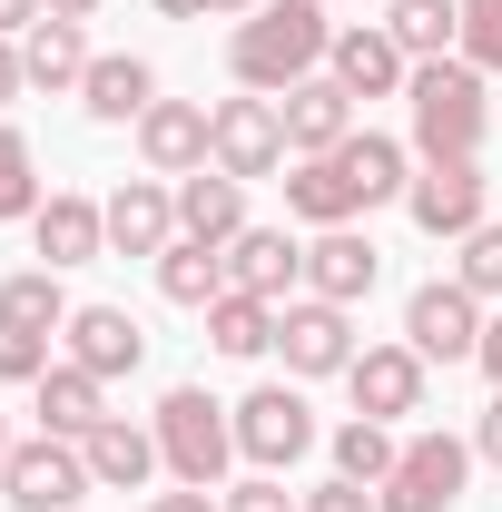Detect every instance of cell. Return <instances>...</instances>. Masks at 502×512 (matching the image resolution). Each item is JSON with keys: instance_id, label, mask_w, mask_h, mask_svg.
Masks as SVG:
<instances>
[{"instance_id": "cell-7", "label": "cell", "mask_w": 502, "mask_h": 512, "mask_svg": "<svg viewBox=\"0 0 502 512\" xmlns=\"http://www.w3.org/2000/svg\"><path fill=\"white\" fill-rule=\"evenodd\" d=\"M207 168H227V178H276L286 168V109L276 99H217L207 109Z\"/></svg>"}, {"instance_id": "cell-15", "label": "cell", "mask_w": 502, "mask_h": 512, "mask_svg": "<svg viewBox=\"0 0 502 512\" xmlns=\"http://www.w3.org/2000/svg\"><path fill=\"white\" fill-rule=\"evenodd\" d=\"M375 276H384L375 237H355V227H315V247H306V296H325V306H365V296H375Z\"/></svg>"}, {"instance_id": "cell-43", "label": "cell", "mask_w": 502, "mask_h": 512, "mask_svg": "<svg viewBox=\"0 0 502 512\" xmlns=\"http://www.w3.org/2000/svg\"><path fill=\"white\" fill-rule=\"evenodd\" d=\"M0 463H10V414H0Z\"/></svg>"}, {"instance_id": "cell-36", "label": "cell", "mask_w": 502, "mask_h": 512, "mask_svg": "<svg viewBox=\"0 0 502 512\" xmlns=\"http://www.w3.org/2000/svg\"><path fill=\"white\" fill-rule=\"evenodd\" d=\"M306 512H375V493H365V483H345V473H335V483H315V493H306Z\"/></svg>"}, {"instance_id": "cell-40", "label": "cell", "mask_w": 502, "mask_h": 512, "mask_svg": "<svg viewBox=\"0 0 502 512\" xmlns=\"http://www.w3.org/2000/svg\"><path fill=\"white\" fill-rule=\"evenodd\" d=\"M20 89H30V69H20V40H0V109H10Z\"/></svg>"}, {"instance_id": "cell-27", "label": "cell", "mask_w": 502, "mask_h": 512, "mask_svg": "<svg viewBox=\"0 0 502 512\" xmlns=\"http://www.w3.org/2000/svg\"><path fill=\"white\" fill-rule=\"evenodd\" d=\"M158 296L168 306H217L227 296V247H197V237L158 247Z\"/></svg>"}, {"instance_id": "cell-18", "label": "cell", "mask_w": 502, "mask_h": 512, "mask_svg": "<svg viewBox=\"0 0 502 512\" xmlns=\"http://www.w3.org/2000/svg\"><path fill=\"white\" fill-rule=\"evenodd\" d=\"M79 453H89V483H99V493H148V473L168 463V453H158V424H128V414H109Z\"/></svg>"}, {"instance_id": "cell-1", "label": "cell", "mask_w": 502, "mask_h": 512, "mask_svg": "<svg viewBox=\"0 0 502 512\" xmlns=\"http://www.w3.org/2000/svg\"><path fill=\"white\" fill-rule=\"evenodd\" d=\"M325 50H335V20L315 0H256L247 20L227 30V69H237V89H256V99H286L296 79H315Z\"/></svg>"}, {"instance_id": "cell-32", "label": "cell", "mask_w": 502, "mask_h": 512, "mask_svg": "<svg viewBox=\"0 0 502 512\" xmlns=\"http://www.w3.org/2000/svg\"><path fill=\"white\" fill-rule=\"evenodd\" d=\"M453 60L502 69V0H463V40H453Z\"/></svg>"}, {"instance_id": "cell-9", "label": "cell", "mask_w": 502, "mask_h": 512, "mask_svg": "<svg viewBox=\"0 0 502 512\" xmlns=\"http://www.w3.org/2000/svg\"><path fill=\"white\" fill-rule=\"evenodd\" d=\"M306 444H315V414H306L296 384H256L247 404H237V453H247L256 473H286Z\"/></svg>"}, {"instance_id": "cell-17", "label": "cell", "mask_w": 502, "mask_h": 512, "mask_svg": "<svg viewBox=\"0 0 502 512\" xmlns=\"http://www.w3.org/2000/svg\"><path fill=\"white\" fill-rule=\"evenodd\" d=\"M138 158H148V178H197L207 168V109L197 99H158L138 119Z\"/></svg>"}, {"instance_id": "cell-31", "label": "cell", "mask_w": 502, "mask_h": 512, "mask_svg": "<svg viewBox=\"0 0 502 512\" xmlns=\"http://www.w3.org/2000/svg\"><path fill=\"white\" fill-rule=\"evenodd\" d=\"M0 217H40V168L20 128H0Z\"/></svg>"}, {"instance_id": "cell-30", "label": "cell", "mask_w": 502, "mask_h": 512, "mask_svg": "<svg viewBox=\"0 0 502 512\" xmlns=\"http://www.w3.org/2000/svg\"><path fill=\"white\" fill-rule=\"evenodd\" d=\"M394 424H375V414H355V424H345V434H335V473H345V483H365V493H375L384 473H394Z\"/></svg>"}, {"instance_id": "cell-38", "label": "cell", "mask_w": 502, "mask_h": 512, "mask_svg": "<svg viewBox=\"0 0 502 512\" xmlns=\"http://www.w3.org/2000/svg\"><path fill=\"white\" fill-rule=\"evenodd\" d=\"M473 453H483V463H502V394L483 404V424H473Z\"/></svg>"}, {"instance_id": "cell-10", "label": "cell", "mask_w": 502, "mask_h": 512, "mask_svg": "<svg viewBox=\"0 0 502 512\" xmlns=\"http://www.w3.org/2000/svg\"><path fill=\"white\" fill-rule=\"evenodd\" d=\"M404 217H414L424 237H453V247H463V237L483 227V168H473V158H424V178L404 188Z\"/></svg>"}, {"instance_id": "cell-13", "label": "cell", "mask_w": 502, "mask_h": 512, "mask_svg": "<svg viewBox=\"0 0 502 512\" xmlns=\"http://www.w3.org/2000/svg\"><path fill=\"white\" fill-rule=\"evenodd\" d=\"M276 109H286V148H296V158H325V148H345V138H355V89H345L335 69L296 79Z\"/></svg>"}, {"instance_id": "cell-4", "label": "cell", "mask_w": 502, "mask_h": 512, "mask_svg": "<svg viewBox=\"0 0 502 512\" xmlns=\"http://www.w3.org/2000/svg\"><path fill=\"white\" fill-rule=\"evenodd\" d=\"M158 453H168L178 483H207V493H217V473L237 463V414H227L207 384H168V394H158Z\"/></svg>"}, {"instance_id": "cell-28", "label": "cell", "mask_w": 502, "mask_h": 512, "mask_svg": "<svg viewBox=\"0 0 502 512\" xmlns=\"http://www.w3.org/2000/svg\"><path fill=\"white\" fill-rule=\"evenodd\" d=\"M394 20V50L404 60H453V40H463V0H384Z\"/></svg>"}, {"instance_id": "cell-35", "label": "cell", "mask_w": 502, "mask_h": 512, "mask_svg": "<svg viewBox=\"0 0 502 512\" xmlns=\"http://www.w3.org/2000/svg\"><path fill=\"white\" fill-rule=\"evenodd\" d=\"M158 20H247L256 0H148Z\"/></svg>"}, {"instance_id": "cell-37", "label": "cell", "mask_w": 502, "mask_h": 512, "mask_svg": "<svg viewBox=\"0 0 502 512\" xmlns=\"http://www.w3.org/2000/svg\"><path fill=\"white\" fill-rule=\"evenodd\" d=\"M148 512H227L207 483H178V493H148Z\"/></svg>"}, {"instance_id": "cell-5", "label": "cell", "mask_w": 502, "mask_h": 512, "mask_svg": "<svg viewBox=\"0 0 502 512\" xmlns=\"http://www.w3.org/2000/svg\"><path fill=\"white\" fill-rule=\"evenodd\" d=\"M463 483H473V444H453V434H414V444L394 453V473L375 483V512H453V503H463Z\"/></svg>"}, {"instance_id": "cell-2", "label": "cell", "mask_w": 502, "mask_h": 512, "mask_svg": "<svg viewBox=\"0 0 502 512\" xmlns=\"http://www.w3.org/2000/svg\"><path fill=\"white\" fill-rule=\"evenodd\" d=\"M404 109H414V158H473L483 128H493V99H483L473 60H414Z\"/></svg>"}, {"instance_id": "cell-3", "label": "cell", "mask_w": 502, "mask_h": 512, "mask_svg": "<svg viewBox=\"0 0 502 512\" xmlns=\"http://www.w3.org/2000/svg\"><path fill=\"white\" fill-rule=\"evenodd\" d=\"M60 325H69V296H60V266H30V276H0V384H40L60 355Z\"/></svg>"}, {"instance_id": "cell-34", "label": "cell", "mask_w": 502, "mask_h": 512, "mask_svg": "<svg viewBox=\"0 0 502 512\" xmlns=\"http://www.w3.org/2000/svg\"><path fill=\"white\" fill-rule=\"evenodd\" d=\"M227 512H306V503H296V493H286L276 473H247V483L227 493Z\"/></svg>"}, {"instance_id": "cell-8", "label": "cell", "mask_w": 502, "mask_h": 512, "mask_svg": "<svg viewBox=\"0 0 502 512\" xmlns=\"http://www.w3.org/2000/svg\"><path fill=\"white\" fill-rule=\"evenodd\" d=\"M404 345H414L424 365H463V355H483V296H473L463 276L414 286V296H404Z\"/></svg>"}, {"instance_id": "cell-25", "label": "cell", "mask_w": 502, "mask_h": 512, "mask_svg": "<svg viewBox=\"0 0 502 512\" xmlns=\"http://www.w3.org/2000/svg\"><path fill=\"white\" fill-rule=\"evenodd\" d=\"M79 109H89L99 128L148 119V109H158V69H148V60H89V79H79Z\"/></svg>"}, {"instance_id": "cell-29", "label": "cell", "mask_w": 502, "mask_h": 512, "mask_svg": "<svg viewBox=\"0 0 502 512\" xmlns=\"http://www.w3.org/2000/svg\"><path fill=\"white\" fill-rule=\"evenodd\" d=\"M207 345H217V355H237V365H247V355H266V345H276V306L227 286V296L207 306Z\"/></svg>"}, {"instance_id": "cell-6", "label": "cell", "mask_w": 502, "mask_h": 512, "mask_svg": "<svg viewBox=\"0 0 502 512\" xmlns=\"http://www.w3.org/2000/svg\"><path fill=\"white\" fill-rule=\"evenodd\" d=\"M79 493H89V453L69 444V434L10 444V463H0V503L10 512H79Z\"/></svg>"}, {"instance_id": "cell-16", "label": "cell", "mask_w": 502, "mask_h": 512, "mask_svg": "<svg viewBox=\"0 0 502 512\" xmlns=\"http://www.w3.org/2000/svg\"><path fill=\"white\" fill-rule=\"evenodd\" d=\"M178 237H197V247H237V237H247V178H227V168L178 178Z\"/></svg>"}, {"instance_id": "cell-19", "label": "cell", "mask_w": 502, "mask_h": 512, "mask_svg": "<svg viewBox=\"0 0 502 512\" xmlns=\"http://www.w3.org/2000/svg\"><path fill=\"white\" fill-rule=\"evenodd\" d=\"M109 247L119 256L178 247V188H168V178H128V188L109 197Z\"/></svg>"}, {"instance_id": "cell-14", "label": "cell", "mask_w": 502, "mask_h": 512, "mask_svg": "<svg viewBox=\"0 0 502 512\" xmlns=\"http://www.w3.org/2000/svg\"><path fill=\"white\" fill-rule=\"evenodd\" d=\"M345 384H355V414H375V424L424 414V355H414V345H355Z\"/></svg>"}, {"instance_id": "cell-39", "label": "cell", "mask_w": 502, "mask_h": 512, "mask_svg": "<svg viewBox=\"0 0 502 512\" xmlns=\"http://www.w3.org/2000/svg\"><path fill=\"white\" fill-rule=\"evenodd\" d=\"M40 20H50L40 0H0V40H20V30H40Z\"/></svg>"}, {"instance_id": "cell-24", "label": "cell", "mask_w": 502, "mask_h": 512, "mask_svg": "<svg viewBox=\"0 0 502 512\" xmlns=\"http://www.w3.org/2000/svg\"><path fill=\"white\" fill-rule=\"evenodd\" d=\"M30 237H40L50 266H89V256L109 247V207H99V197H40Z\"/></svg>"}, {"instance_id": "cell-21", "label": "cell", "mask_w": 502, "mask_h": 512, "mask_svg": "<svg viewBox=\"0 0 502 512\" xmlns=\"http://www.w3.org/2000/svg\"><path fill=\"white\" fill-rule=\"evenodd\" d=\"M286 217H306V227H355L365 217V188H355V168L325 148V158H296V178H286Z\"/></svg>"}, {"instance_id": "cell-42", "label": "cell", "mask_w": 502, "mask_h": 512, "mask_svg": "<svg viewBox=\"0 0 502 512\" xmlns=\"http://www.w3.org/2000/svg\"><path fill=\"white\" fill-rule=\"evenodd\" d=\"M40 10H50V20H89L99 0H40Z\"/></svg>"}, {"instance_id": "cell-12", "label": "cell", "mask_w": 502, "mask_h": 512, "mask_svg": "<svg viewBox=\"0 0 502 512\" xmlns=\"http://www.w3.org/2000/svg\"><path fill=\"white\" fill-rule=\"evenodd\" d=\"M60 345H69V365H89L99 384H119V375H138V365H148V335H138V316H128V306H69Z\"/></svg>"}, {"instance_id": "cell-33", "label": "cell", "mask_w": 502, "mask_h": 512, "mask_svg": "<svg viewBox=\"0 0 502 512\" xmlns=\"http://www.w3.org/2000/svg\"><path fill=\"white\" fill-rule=\"evenodd\" d=\"M473 296H502V217H483L473 237H463V266H453Z\"/></svg>"}, {"instance_id": "cell-26", "label": "cell", "mask_w": 502, "mask_h": 512, "mask_svg": "<svg viewBox=\"0 0 502 512\" xmlns=\"http://www.w3.org/2000/svg\"><path fill=\"white\" fill-rule=\"evenodd\" d=\"M20 69H30V89H79V79H89V40H79V20H40V30H20Z\"/></svg>"}, {"instance_id": "cell-11", "label": "cell", "mask_w": 502, "mask_h": 512, "mask_svg": "<svg viewBox=\"0 0 502 512\" xmlns=\"http://www.w3.org/2000/svg\"><path fill=\"white\" fill-rule=\"evenodd\" d=\"M276 355H286V375H345V365H355V325H345V306H325V296L276 306Z\"/></svg>"}, {"instance_id": "cell-20", "label": "cell", "mask_w": 502, "mask_h": 512, "mask_svg": "<svg viewBox=\"0 0 502 512\" xmlns=\"http://www.w3.org/2000/svg\"><path fill=\"white\" fill-rule=\"evenodd\" d=\"M30 394H40V434H69V444H89V434H99V424H109V384L89 375V365H50V375L30 384Z\"/></svg>"}, {"instance_id": "cell-23", "label": "cell", "mask_w": 502, "mask_h": 512, "mask_svg": "<svg viewBox=\"0 0 502 512\" xmlns=\"http://www.w3.org/2000/svg\"><path fill=\"white\" fill-rule=\"evenodd\" d=\"M325 69H335L355 99H384V89H404V79H414V60L394 50V30H365V20H355V30H335Z\"/></svg>"}, {"instance_id": "cell-22", "label": "cell", "mask_w": 502, "mask_h": 512, "mask_svg": "<svg viewBox=\"0 0 502 512\" xmlns=\"http://www.w3.org/2000/svg\"><path fill=\"white\" fill-rule=\"evenodd\" d=\"M296 276H306V247H296L286 227H247V237L227 247V286H237V296H266V306H276Z\"/></svg>"}, {"instance_id": "cell-41", "label": "cell", "mask_w": 502, "mask_h": 512, "mask_svg": "<svg viewBox=\"0 0 502 512\" xmlns=\"http://www.w3.org/2000/svg\"><path fill=\"white\" fill-rule=\"evenodd\" d=\"M473 365H483V375H493V394H502V316L483 325V355H473Z\"/></svg>"}]
</instances>
